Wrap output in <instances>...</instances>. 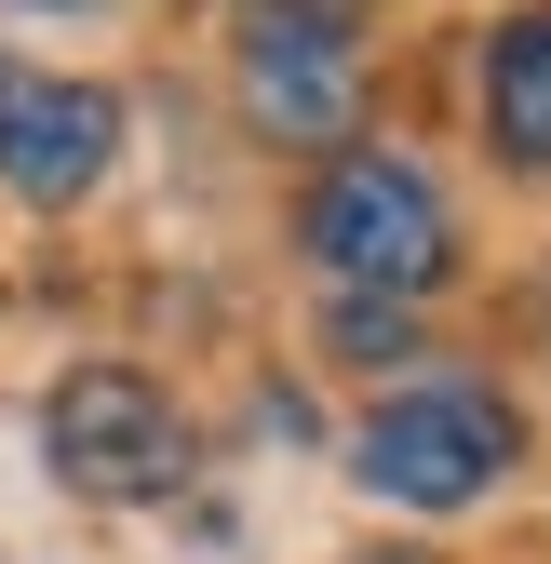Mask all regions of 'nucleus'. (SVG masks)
Returning a JSON list of instances; mask_svg holds the SVG:
<instances>
[{
	"label": "nucleus",
	"mask_w": 551,
	"mask_h": 564,
	"mask_svg": "<svg viewBox=\"0 0 551 564\" xmlns=\"http://www.w3.org/2000/svg\"><path fill=\"white\" fill-rule=\"evenodd\" d=\"M242 95L283 134H336L350 121V54H336V28H256L242 41Z\"/></svg>",
	"instance_id": "5"
},
{
	"label": "nucleus",
	"mask_w": 551,
	"mask_h": 564,
	"mask_svg": "<svg viewBox=\"0 0 551 564\" xmlns=\"http://www.w3.org/2000/svg\"><path fill=\"white\" fill-rule=\"evenodd\" d=\"M54 470L82 484V498H175V470H188V431H175V403L149 377H121V364H82L54 390Z\"/></svg>",
	"instance_id": "2"
},
{
	"label": "nucleus",
	"mask_w": 551,
	"mask_h": 564,
	"mask_svg": "<svg viewBox=\"0 0 551 564\" xmlns=\"http://www.w3.org/2000/svg\"><path fill=\"white\" fill-rule=\"evenodd\" d=\"M108 134H121V108L95 82H54V67H14V54H0V188L82 202L108 175Z\"/></svg>",
	"instance_id": "4"
},
{
	"label": "nucleus",
	"mask_w": 551,
	"mask_h": 564,
	"mask_svg": "<svg viewBox=\"0 0 551 564\" xmlns=\"http://www.w3.org/2000/svg\"><path fill=\"white\" fill-rule=\"evenodd\" d=\"M511 457V416L485 390H418V403H390L377 431H364V484L403 511H457V498H485Z\"/></svg>",
	"instance_id": "3"
},
{
	"label": "nucleus",
	"mask_w": 551,
	"mask_h": 564,
	"mask_svg": "<svg viewBox=\"0 0 551 564\" xmlns=\"http://www.w3.org/2000/svg\"><path fill=\"white\" fill-rule=\"evenodd\" d=\"M485 121H498L511 162H551V14L498 28V54H485Z\"/></svg>",
	"instance_id": "6"
},
{
	"label": "nucleus",
	"mask_w": 551,
	"mask_h": 564,
	"mask_svg": "<svg viewBox=\"0 0 551 564\" xmlns=\"http://www.w3.org/2000/svg\"><path fill=\"white\" fill-rule=\"evenodd\" d=\"M310 242H323V269L336 282H377V296H431L444 282V202H431V175L418 162H390V149H350L323 175V202H310Z\"/></svg>",
	"instance_id": "1"
}]
</instances>
